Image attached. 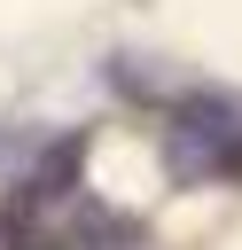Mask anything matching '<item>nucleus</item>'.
Returning a JSON list of instances; mask_svg holds the SVG:
<instances>
[{
	"instance_id": "obj_1",
	"label": "nucleus",
	"mask_w": 242,
	"mask_h": 250,
	"mask_svg": "<svg viewBox=\"0 0 242 250\" xmlns=\"http://www.w3.org/2000/svg\"><path fill=\"white\" fill-rule=\"evenodd\" d=\"M141 227L125 219V211H109V203H94L78 180H70V148H55L47 156V172L8 203V219H0V242L8 250H125Z\"/></svg>"
},
{
	"instance_id": "obj_2",
	"label": "nucleus",
	"mask_w": 242,
	"mask_h": 250,
	"mask_svg": "<svg viewBox=\"0 0 242 250\" xmlns=\"http://www.w3.org/2000/svg\"><path fill=\"white\" fill-rule=\"evenodd\" d=\"M164 156L180 180H234L242 172V117L226 102H187L164 125Z\"/></svg>"
}]
</instances>
